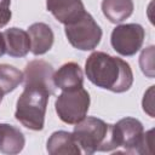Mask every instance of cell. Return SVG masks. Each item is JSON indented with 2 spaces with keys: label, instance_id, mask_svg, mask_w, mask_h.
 I'll return each mask as SVG.
<instances>
[{
  "label": "cell",
  "instance_id": "cell-1",
  "mask_svg": "<svg viewBox=\"0 0 155 155\" xmlns=\"http://www.w3.org/2000/svg\"><path fill=\"white\" fill-rule=\"evenodd\" d=\"M85 74L97 87L115 93L128 91L133 84V73L130 64L122 58L102 51L92 52L87 57Z\"/></svg>",
  "mask_w": 155,
  "mask_h": 155
},
{
  "label": "cell",
  "instance_id": "cell-2",
  "mask_svg": "<svg viewBox=\"0 0 155 155\" xmlns=\"http://www.w3.org/2000/svg\"><path fill=\"white\" fill-rule=\"evenodd\" d=\"M51 92L40 84L24 85V90L17 99L15 119L28 130L41 131L45 125V115Z\"/></svg>",
  "mask_w": 155,
  "mask_h": 155
},
{
  "label": "cell",
  "instance_id": "cell-3",
  "mask_svg": "<svg viewBox=\"0 0 155 155\" xmlns=\"http://www.w3.org/2000/svg\"><path fill=\"white\" fill-rule=\"evenodd\" d=\"M73 134L81 151L85 154L116 150L113 138V125L96 116H85L75 124Z\"/></svg>",
  "mask_w": 155,
  "mask_h": 155
},
{
  "label": "cell",
  "instance_id": "cell-4",
  "mask_svg": "<svg viewBox=\"0 0 155 155\" xmlns=\"http://www.w3.org/2000/svg\"><path fill=\"white\" fill-rule=\"evenodd\" d=\"M113 138L117 148L126 154H153L154 130L144 132L138 119L124 117L113 125Z\"/></svg>",
  "mask_w": 155,
  "mask_h": 155
},
{
  "label": "cell",
  "instance_id": "cell-5",
  "mask_svg": "<svg viewBox=\"0 0 155 155\" xmlns=\"http://www.w3.org/2000/svg\"><path fill=\"white\" fill-rule=\"evenodd\" d=\"M64 33L70 45L80 51L94 50L102 39L101 27L86 11L73 22L65 24Z\"/></svg>",
  "mask_w": 155,
  "mask_h": 155
},
{
  "label": "cell",
  "instance_id": "cell-6",
  "mask_svg": "<svg viewBox=\"0 0 155 155\" xmlns=\"http://www.w3.org/2000/svg\"><path fill=\"white\" fill-rule=\"evenodd\" d=\"M90 103L88 92L84 87H78L62 91L54 102V109L63 122L75 125L87 115Z\"/></svg>",
  "mask_w": 155,
  "mask_h": 155
},
{
  "label": "cell",
  "instance_id": "cell-7",
  "mask_svg": "<svg viewBox=\"0 0 155 155\" xmlns=\"http://www.w3.org/2000/svg\"><path fill=\"white\" fill-rule=\"evenodd\" d=\"M144 38L145 30L140 24H119L111 31L110 44L119 54L128 57L136 54L142 48Z\"/></svg>",
  "mask_w": 155,
  "mask_h": 155
},
{
  "label": "cell",
  "instance_id": "cell-8",
  "mask_svg": "<svg viewBox=\"0 0 155 155\" xmlns=\"http://www.w3.org/2000/svg\"><path fill=\"white\" fill-rule=\"evenodd\" d=\"M53 67L42 59H34L30 61L24 69L23 73V82L24 85L28 84H40L48 88L51 94L56 93V86L53 84Z\"/></svg>",
  "mask_w": 155,
  "mask_h": 155
},
{
  "label": "cell",
  "instance_id": "cell-9",
  "mask_svg": "<svg viewBox=\"0 0 155 155\" xmlns=\"http://www.w3.org/2000/svg\"><path fill=\"white\" fill-rule=\"evenodd\" d=\"M46 8L64 25L76 19L86 11L81 0H46Z\"/></svg>",
  "mask_w": 155,
  "mask_h": 155
},
{
  "label": "cell",
  "instance_id": "cell-10",
  "mask_svg": "<svg viewBox=\"0 0 155 155\" xmlns=\"http://www.w3.org/2000/svg\"><path fill=\"white\" fill-rule=\"evenodd\" d=\"M28 35L30 40V52L35 56H40L51 50L54 40L51 27L46 23H33L28 28Z\"/></svg>",
  "mask_w": 155,
  "mask_h": 155
},
{
  "label": "cell",
  "instance_id": "cell-11",
  "mask_svg": "<svg viewBox=\"0 0 155 155\" xmlns=\"http://www.w3.org/2000/svg\"><path fill=\"white\" fill-rule=\"evenodd\" d=\"M53 84L56 88L62 91L84 86V73L80 65L75 62L64 63L53 74Z\"/></svg>",
  "mask_w": 155,
  "mask_h": 155
},
{
  "label": "cell",
  "instance_id": "cell-12",
  "mask_svg": "<svg viewBox=\"0 0 155 155\" xmlns=\"http://www.w3.org/2000/svg\"><path fill=\"white\" fill-rule=\"evenodd\" d=\"M46 150L50 155H80L81 149L76 143L73 132L56 131L53 132L46 143Z\"/></svg>",
  "mask_w": 155,
  "mask_h": 155
},
{
  "label": "cell",
  "instance_id": "cell-13",
  "mask_svg": "<svg viewBox=\"0 0 155 155\" xmlns=\"http://www.w3.org/2000/svg\"><path fill=\"white\" fill-rule=\"evenodd\" d=\"M6 53L10 57H24L30 51V40L25 30L12 27L2 31Z\"/></svg>",
  "mask_w": 155,
  "mask_h": 155
},
{
  "label": "cell",
  "instance_id": "cell-14",
  "mask_svg": "<svg viewBox=\"0 0 155 155\" xmlns=\"http://www.w3.org/2000/svg\"><path fill=\"white\" fill-rule=\"evenodd\" d=\"M25 145L23 132L10 124H0V151L4 154H19Z\"/></svg>",
  "mask_w": 155,
  "mask_h": 155
},
{
  "label": "cell",
  "instance_id": "cell-15",
  "mask_svg": "<svg viewBox=\"0 0 155 155\" xmlns=\"http://www.w3.org/2000/svg\"><path fill=\"white\" fill-rule=\"evenodd\" d=\"M132 0H103L102 12L111 23H121L133 12Z\"/></svg>",
  "mask_w": 155,
  "mask_h": 155
},
{
  "label": "cell",
  "instance_id": "cell-16",
  "mask_svg": "<svg viewBox=\"0 0 155 155\" xmlns=\"http://www.w3.org/2000/svg\"><path fill=\"white\" fill-rule=\"evenodd\" d=\"M23 81V73L13 65L0 64V87L5 94L15 91Z\"/></svg>",
  "mask_w": 155,
  "mask_h": 155
},
{
  "label": "cell",
  "instance_id": "cell-17",
  "mask_svg": "<svg viewBox=\"0 0 155 155\" xmlns=\"http://www.w3.org/2000/svg\"><path fill=\"white\" fill-rule=\"evenodd\" d=\"M154 46L144 48L139 56V67L143 74L150 79L154 78Z\"/></svg>",
  "mask_w": 155,
  "mask_h": 155
},
{
  "label": "cell",
  "instance_id": "cell-18",
  "mask_svg": "<svg viewBox=\"0 0 155 155\" xmlns=\"http://www.w3.org/2000/svg\"><path fill=\"white\" fill-rule=\"evenodd\" d=\"M154 87L155 86H150L148 88V91L144 93V97H143V101H142L143 110L150 117H154V103H153V99H154Z\"/></svg>",
  "mask_w": 155,
  "mask_h": 155
},
{
  "label": "cell",
  "instance_id": "cell-19",
  "mask_svg": "<svg viewBox=\"0 0 155 155\" xmlns=\"http://www.w3.org/2000/svg\"><path fill=\"white\" fill-rule=\"evenodd\" d=\"M10 5L11 0H0V28L5 27L12 17Z\"/></svg>",
  "mask_w": 155,
  "mask_h": 155
},
{
  "label": "cell",
  "instance_id": "cell-20",
  "mask_svg": "<svg viewBox=\"0 0 155 155\" xmlns=\"http://www.w3.org/2000/svg\"><path fill=\"white\" fill-rule=\"evenodd\" d=\"M6 53V48H5V40L2 36V33H0V57L4 56Z\"/></svg>",
  "mask_w": 155,
  "mask_h": 155
},
{
  "label": "cell",
  "instance_id": "cell-21",
  "mask_svg": "<svg viewBox=\"0 0 155 155\" xmlns=\"http://www.w3.org/2000/svg\"><path fill=\"white\" fill-rule=\"evenodd\" d=\"M4 96H5V93H4V91L1 90V87H0V103L2 102V98H4Z\"/></svg>",
  "mask_w": 155,
  "mask_h": 155
}]
</instances>
